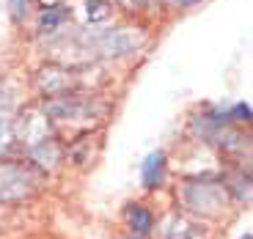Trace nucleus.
I'll return each mask as SVG.
<instances>
[{"instance_id":"7ed1b4c3","label":"nucleus","mask_w":253,"mask_h":239,"mask_svg":"<svg viewBox=\"0 0 253 239\" xmlns=\"http://www.w3.org/2000/svg\"><path fill=\"white\" fill-rule=\"evenodd\" d=\"M61 17H63L61 8H50V11H44V14H42V28H44V31H52Z\"/></svg>"},{"instance_id":"423d86ee","label":"nucleus","mask_w":253,"mask_h":239,"mask_svg":"<svg viewBox=\"0 0 253 239\" xmlns=\"http://www.w3.org/2000/svg\"><path fill=\"white\" fill-rule=\"evenodd\" d=\"M179 3H196V0H179Z\"/></svg>"},{"instance_id":"39448f33","label":"nucleus","mask_w":253,"mask_h":239,"mask_svg":"<svg viewBox=\"0 0 253 239\" xmlns=\"http://www.w3.org/2000/svg\"><path fill=\"white\" fill-rule=\"evenodd\" d=\"M234 119H251V107H248V105H237L234 107Z\"/></svg>"},{"instance_id":"f03ea898","label":"nucleus","mask_w":253,"mask_h":239,"mask_svg":"<svg viewBox=\"0 0 253 239\" xmlns=\"http://www.w3.org/2000/svg\"><path fill=\"white\" fill-rule=\"evenodd\" d=\"M126 217H129V226H132V231L138 234H146L149 228H152V212L143 206H129V212H126Z\"/></svg>"},{"instance_id":"f257e3e1","label":"nucleus","mask_w":253,"mask_h":239,"mask_svg":"<svg viewBox=\"0 0 253 239\" xmlns=\"http://www.w3.org/2000/svg\"><path fill=\"white\" fill-rule=\"evenodd\" d=\"M163 162H165V157H163V151H154L152 157L143 162V182L146 184H160V179H163Z\"/></svg>"},{"instance_id":"20e7f679","label":"nucleus","mask_w":253,"mask_h":239,"mask_svg":"<svg viewBox=\"0 0 253 239\" xmlns=\"http://www.w3.org/2000/svg\"><path fill=\"white\" fill-rule=\"evenodd\" d=\"M8 6H11L14 19H22L25 17V8H28V0H8Z\"/></svg>"}]
</instances>
